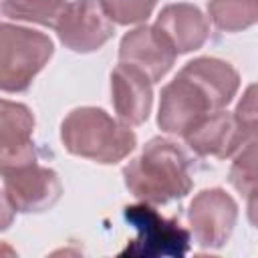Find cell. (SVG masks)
Returning <instances> with one entry per match:
<instances>
[{
  "label": "cell",
  "instance_id": "obj_10",
  "mask_svg": "<svg viewBox=\"0 0 258 258\" xmlns=\"http://www.w3.org/2000/svg\"><path fill=\"white\" fill-rule=\"evenodd\" d=\"M111 103L117 119L129 127L143 125L153 107V83L139 69L119 62L111 71Z\"/></svg>",
  "mask_w": 258,
  "mask_h": 258
},
{
  "label": "cell",
  "instance_id": "obj_1",
  "mask_svg": "<svg viewBox=\"0 0 258 258\" xmlns=\"http://www.w3.org/2000/svg\"><path fill=\"white\" fill-rule=\"evenodd\" d=\"M238 89L240 75L230 62L198 56L161 89L157 125L163 133L183 137L208 113L226 109Z\"/></svg>",
  "mask_w": 258,
  "mask_h": 258
},
{
  "label": "cell",
  "instance_id": "obj_8",
  "mask_svg": "<svg viewBox=\"0 0 258 258\" xmlns=\"http://www.w3.org/2000/svg\"><path fill=\"white\" fill-rule=\"evenodd\" d=\"M56 36L73 52H95L115 34V22L99 0H71L56 20Z\"/></svg>",
  "mask_w": 258,
  "mask_h": 258
},
{
  "label": "cell",
  "instance_id": "obj_2",
  "mask_svg": "<svg viewBox=\"0 0 258 258\" xmlns=\"http://www.w3.org/2000/svg\"><path fill=\"white\" fill-rule=\"evenodd\" d=\"M123 181L131 196L153 206L183 200L194 187L189 159L177 143L165 137L145 143L143 151L123 167Z\"/></svg>",
  "mask_w": 258,
  "mask_h": 258
},
{
  "label": "cell",
  "instance_id": "obj_4",
  "mask_svg": "<svg viewBox=\"0 0 258 258\" xmlns=\"http://www.w3.org/2000/svg\"><path fill=\"white\" fill-rule=\"evenodd\" d=\"M54 52L48 34L2 22L0 26V89L24 93Z\"/></svg>",
  "mask_w": 258,
  "mask_h": 258
},
{
  "label": "cell",
  "instance_id": "obj_12",
  "mask_svg": "<svg viewBox=\"0 0 258 258\" xmlns=\"http://www.w3.org/2000/svg\"><path fill=\"white\" fill-rule=\"evenodd\" d=\"M175 48L177 54H187L206 44L210 22L204 12L187 2H175L161 8L153 24Z\"/></svg>",
  "mask_w": 258,
  "mask_h": 258
},
{
  "label": "cell",
  "instance_id": "obj_16",
  "mask_svg": "<svg viewBox=\"0 0 258 258\" xmlns=\"http://www.w3.org/2000/svg\"><path fill=\"white\" fill-rule=\"evenodd\" d=\"M67 4V0H2V14L16 22L54 28Z\"/></svg>",
  "mask_w": 258,
  "mask_h": 258
},
{
  "label": "cell",
  "instance_id": "obj_7",
  "mask_svg": "<svg viewBox=\"0 0 258 258\" xmlns=\"http://www.w3.org/2000/svg\"><path fill=\"white\" fill-rule=\"evenodd\" d=\"M238 222V204L222 187L202 189L194 196L187 208L189 232L200 248L218 250L222 248Z\"/></svg>",
  "mask_w": 258,
  "mask_h": 258
},
{
  "label": "cell",
  "instance_id": "obj_6",
  "mask_svg": "<svg viewBox=\"0 0 258 258\" xmlns=\"http://www.w3.org/2000/svg\"><path fill=\"white\" fill-rule=\"evenodd\" d=\"M62 194L58 173L36 161L2 167V208L18 214L50 210Z\"/></svg>",
  "mask_w": 258,
  "mask_h": 258
},
{
  "label": "cell",
  "instance_id": "obj_11",
  "mask_svg": "<svg viewBox=\"0 0 258 258\" xmlns=\"http://www.w3.org/2000/svg\"><path fill=\"white\" fill-rule=\"evenodd\" d=\"M34 115L24 103L2 99L0 103V167L36 161L32 141Z\"/></svg>",
  "mask_w": 258,
  "mask_h": 258
},
{
  "label": "cell",
  "instance_id": "obj_14",
  "mask_svg": "<svg viewBox=\"0 0 258 258\" xmlns=\"http://www.w3.org/2000/svg\"><path fill=\"white\" fill-rule=\"evenodd\" d=\"M230 159L232 165L228 171V181L236 191L248 196L258 187V121L240 125L238 145Z\"/></svg>",
  "mask_w": 258,
  "mask_h": 258
},
{
  "label": "cell",
  "instance_id": "obj_13",
  "mask_svg": "<svg viewBox=\"0 0 258 258\" xmlns=\"http://www.w3.org/2000/svg\"><path fill=\"white\" fill-rule=\"evenodd\" d=\"M240 125L230 111H214L202 117L185 135L187 147L200 157L228 159L236 151Z\"/></svg>",
  "mask_w": 258,
  "mask_h": 258
},
{
  "label": "cell",
  "instance_id": "obj_15",
  "mask_svg": "<svg viewBox=\"0 0 258 258\" xmlns=\"http://www.w3.org/2000/svg\"><path fill=\"white\" fill-rule=\"evenodd\" d=\"M208 16L222 32H242L258 22V0H208Z\"/></svg>",
  "mask_w": 258,
  "mask_h": 258
},
{
  "label": "cell",
  "instance_id": "obj_9",
  "mask_svg": "<svg viewBox=\"0 0 258 258\" xmlns=\"http://www.w3.org/2000/svg\"><path fill=\"white\" fill-rule=\"evenodd\" d=\"M175 56V48L155 26L139 24L125 32L119 42V62L139 69L151 83H159L171 71Z\"/></svg>",
  "mask_w": 258,
  "mask_h": 258
},
{
  "label": "cell",
  "instance_id": "obj_17",
  "mask_svg": "<svg viewBox=\"0 0 258 258\" xmlns=\"http://www.w3.org/2000/svg\"><path fill=\"white\" fill-rule=\"evenodd\" d=\"M107 16L121 26L145 24L153 14L157 0H99Z\"/></svg>",
  "mask_w": 258,
  "mask_h": 258
},
{
  "label": "cell",
  "instance_id": "obj_3",
  "mask_svg": "<svg viewBox=\"0 0 258 258\" xmlns=\"http://www.w3.org/2000/svg\"><path fill=\"white\" fill-rule=\"evenodd\" d=\"M60 141L71 155L113 165L135 149L137 135L105 109L77 107L60 123Z\"/></svg>",
  "mask_w": 258,
  "mask_h": 258
},
{
  "label": "cell",
  "instance_id": "obj_5",
  "mask_svg": "<svg viewBox=\"0 0 258 258\" xmlns=\"http://www.w3.org/2000/svg\"><path fill=\"white\" fill-rule=\"evenodd\" d=\"M125 220L137 230V238L119 256L133 258H181L189 252L191 232L177 218L161 216L153 204L141 202L123 208Z\"/></svg>",
  "mask_w": 258,
  "mask_h": 258
},
{
  "label": "cell",
  "instance_id": "obj_19",
  "mask_svg": "<svg viewBox=\"0 0 258 258\" xmlns=\"http://www.w3.org/2000/svg\"><path fill=\"white\" fill-rule=\"evenodd\" d=\"M246 198H248V204H246L248 220H250V224L258 230V187H256V189H252Z\"/></svg>",
  "mask_w": 258,
  "mask_h": 258
},
{
  "label": "cell",
  "instance_id": "obj_18",
  "mask_svg": "<svg viewBox=\"0 0 258 258\" xmlns=\"http://www.w3.org/2000/svg\"><path fill=\"white\" fill-rule=\"evenodd\" d=\"M234 117L240 125H250V123L258 121V83H252L244 89V93L236 105Z\"/></svg>",
  "mask_w": 258,
  "mask_h": 258
}]
</instances>
